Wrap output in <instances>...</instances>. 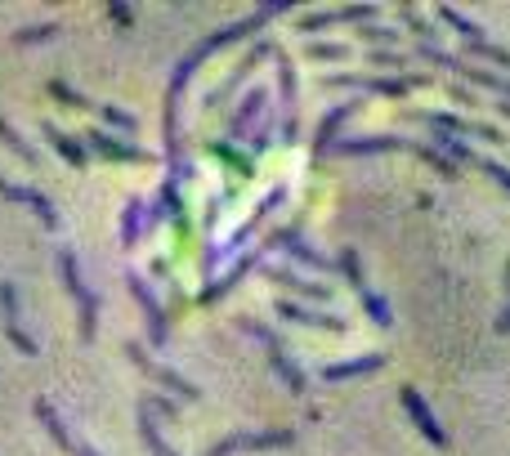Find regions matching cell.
<instances>
[{"instance_id": "1", "label": "cell", "mask_w": 510, "mask_h": 456, "mask_svg": "<svg viewBox=\"0 0 510 456\" xmlns=\"http://www.w3.org/2000/svg\"><path fill=\"white\" fill-rule=\"evenodd\" d=\"M269 90H247L242 95V104H238V113L229 121V143H242V148H251V157H260L264 148H269V134H273V116H269Z\"/></svg>"}, {"instance_id": "2", "label": "cell", "mask_w": 510, "mask_h": 456, "mask_svg": "<svg viewBox=\"0 0 510 456\" xmlns=\"http://www.w3.org/2000/svg\"><path fill=\"white\" fill-rule=\"evenodd\" d=\"M59 278H63L68 296L77 300L81 341L90 344L95 336H99V296L90 291V282H86V273H81V260H77V251H72V246H63V251H59Z\"/></svg>"}, {"instance_id": "3", "label": "cell", "mask_w": 510, "mask_h": 456, "mask_svg": "<svg viewBox=\"0 0 510 456\" xmlns=\"http://www.w3.org/2000/svg\"><path fill=\"white\" fill-rule=\"evenodd\" d=\"M434 77L412 72V77H354V72H332L323 77V90H359V95H381V99H403L407 90L430 86Z\"/></svg>"}, {"instance_id": "4", "label": "cell", "mask_w": 510, "mask_h": 456, "mask_svg": "<svg viewBox=\"0 0 510 456\" xmlns=\"http://www.w3.org/2000/svg\"><path fill=\"white\" fill-rule=\"evenodd\" d=\"M282 202H287V184L269 188V193H264V202H260V206H255L251 215H247V224L238 228L233 237H224V242H211V251H206V264H202V269H206V278L215 273V260H233V255H238V246H242V242L251 237L255 228H260L264 220H269V211H278Z\"/></svg>"}, {"instance_id": "5", "label": "cell", "mask_w": 510, "mask_h": 456, "mask_svg": "<svg viewBox=\"0 0 510 456\" xmlns=\"http://www.w3.org/2000/svg\"><path fill=\"white\" fill-rule=\"evenodd\" d=\"M264 251H282L287 260H296V264H305V269H314V273H336V260H332L327 251H318L300 228H273V233L264 237Z\"/></svg>"}, {"instance_id": "6", "label": "cell", "mask_w": 510, "mask_h": 456, "mask_svg": "<svg viewBox=\"0 0 510 456\" xmlns=\"http://www.w3.org/2000/svg\"><path fill=\"white\" fill-rule=\"evenodd\" d=\"M126 358L139 367V371H143V376H148V380H152V385H161L166 394H175V398H184V403H197V398H202V389H197L193 380H184L175 367L157 362V358H152V353H148L139 341H126Z\"/></svg>"}, {"instance_id": "7", "label": "cell", "mask_w": 510, "mask_h": 456, "mask_svg": "<svg viewBox=\"0 0 510 456\" xmlns=\"http://www.w3.org/2000/svg\"><path fill=\"white\" fill-rule=\"evenodd\" d=\"M238 327H242L247 336H255V341H260L264 349H269V367H273V376H278V380H282V385H287L291 394H305V389H309L305 371H300V367L291 362V353L282 349V341H278V336H273V332H269L264 323H251V318H242Z\"/></svg>"}, {"instance_id": "8", "label": "cell", "mask_w": 510, "mask_h": 456, "mask_svg": "<svg viewBox=\"0 0 510 456\" xmlns=\"http://www.w3.org/2000/svg\"><path fill=\"white\" fill-rule=\"evenodd\" d=\"M278 448H296V430H238L220 443H211L206 456H238V452H278Z\"/></svg>"}, {"instance_id": "9", "label": "cell", "mask_w": 510, "mask_h": 456, "mask_svg": "<svg viewBox=\"0 0 510 456\" xmlns=\"http://www.w3.org/2000/svg\"><path fill=\"white\" fill-rule=\"evenodd\" d=\"M273 68H278V113H282V139H278V143H296V139H300V121H296L300 86H296L291 54H287V50H278V54H273Z\"/></svg>"}, {"instance_id": "10", "label": "cell", "mask_w": 510, "mask_h": 456, "mask_svg": "<svg viewBox=\"0 0 510 456\" xmlns=\"http://www.w3.org/2000/svg\"><path fill=\"white\" fill-rule=\"evenodd\" d=\"M126 287H130V296H134V305L143 309V323H148V344H152V349H161V344L170 341V318H166L161 300L152 296V287H148V278H143L139 269H130V273H126Z\"/></svg>"}, {"instance_id": "11", "label": "cell", "mask_w": 510, "mask_h": 456, "mask_svg": "<svg viewBox=\"0 0 510 456\" xmlns=\"http://www.w3.org/2000/svg\"><path fill=\"white\" fill-rule=\"evenodd\" d=\"M0 327H5V341L14 344L23 358H41V344L27 336L23 327V314H18V287L14 282H0Z\"/></svg>"}, {"instance_id": "12", "label": "cell", "mask_w": 510, "mask_h": 456, "mask_svg": "<svg viewBox=\"0 0 510 456\" xmlns=\"http://www.w3.org/2000/svg\"><path fill=\"white\" fill-rule=\"evenodd\" d=\"M398 403H403V412H407V421L421 430V439L425 443H434L439 452L448 448V434H443V425H439V416L430 412V403L421 398V389L416 385H398Z\"/></svg>"}, {"instance_id": "13", "label": "cell", "mask_w": 510, "mask_h": 456, "mask_svg": "<svg viewBox=\"0 0 510 456\" xmlns=\"http://www.w3.org/2000/svg\"><path fill=\"white\" fill-rule=\"evenodd\" d=\"M377 18V5H341V9H314L296 23V32H305L309 41H318L323 27H341V23H372Z\"/></svg>"}, {"instance_id": "14", "label": "cell", "mask_w": 510, "mask_h": 456, "mask_svg": "<svg viewBox=\"0 0 510 456\" xmlns=\"http://www.w3.org/2000/svg\"><path fill=\"white\" fill-rule=\"evenodd\" d=\"M32 412H36V421L45 425V434H50V439L63 448V452H72V456H99L95 448H90V443H86V439H81V434H72V430H68V421L59 416V407H54L50 398H36V403H32Z\"/></svg>"}, {"instance_id": "15", "label": "cell", "mask_w": 510, "mask_h": 456, "mask_svg": "<svg viewBox=\"0 0 510 456\" xmlns=\"http://www.w3.org/2000/svg\"><path fill=\"white\" fill-rule=\"evenodd\" d=\"M0 197H5V202L27 206V211L50 228V233H59V211H54V202H50L41 188H32V184H14V179H5V175H0Z\"/></svg>"}, {"instance_id": "16", "label": "cell", "mask_w": 510, "mask_h": 456, "mask_svg": "<svg viewBox=\"0 0 510 456\" xmlns=\"http://www.w3.org/2000/svg\"><path fill=\"white\" fill-rule=\"evenodd\" d=\"M86 139V148L95 152V157H108V161H117V166H139V161H148V152L139 148V143H130L122 134H113V130H90V134H81Z\"/></svg>"}, {"instance_id": "17", "label": "cell", "mask_w": 510, "mask_h": 456, "mask_svg": "<svg viewBox=\"0 0 510 456\" xmlns=\"http://www.w3.org/2000/svg\"><path fill=\"white\" fill-rule=\"evenodd\" d=\"M273 314L296 323V327H314V332H350V323L341 314H323V309H309V305H296V300H278Z\"/></svg>"}, {"instance_id": "18", "label": "cell", "mask_w": 510, "mask_h": 456, "mask_svg": "<svg viewBox=\"0 0 510 456\" xmlns=\"http://www.w3.org/2000/svg\"><path fill=\"white\" fill-rule=\"evenodd\" d=\"M273 54H278V45H273V41H255L251 50H247V59H242V63H238V68H233V72L224 77V86H215V90H211V99H206V104H220V99L238 95V90H242V81L251 77V72L260 68V63H264V59H273Z\"/></svg>"}, {"instance_id": "19", "label": "cell", "mask_w": 510, "mask_h": 456, "mask_svg": "<svg viewBox=\"0 0 510 456\" xmlns=\"http://www.w3.org/2000/svg\"><path fill=\"white\" fill-rule=\"evenodd\" d=\"M416 139L403 134H363V139H341L332 152L336 157H377V152H412Z\"/></svg>"}, {"instance_id": "20", "label": "cell", "mask_w": 510, "mask_h": 456, "mask_svg": "<svg viewBox=\"0 0 510 456\" xmlns=\"http://www.w3.org/2000/svg\"><path fill=\"white\" fill-rule=\"evenodd\" d=\"M264 278H269L273 287H282V291H291V296L309 300V305H323V300H332V291H327V287L309 282V278H305V273H296V269H278V264H269V269H264Z\"/></svg>"}, {"instance_id": "21", "label": "cell", "mask_w": 510, "mask_h": 456, "mask_svg": "<svg viewBox=\"0 0 510 456\" xmlns=\"http://www.w3.org/2000/svg\"><path fill=\"white\" fill-rule=\"evenodd\" d=\"M41 134L50 139V148H54L68 166H77V170H86V166H90V148H86V139H77V134L59 130L54 121H41Z\"/></svg>"}, {"instance_id": "22", "label": "cell", "mask_w": 510, "mask_h": 456, "mask_svg": "<svg viewBox=\"0 0 510 456\" xmlns=\"http://www.w3.org/2000/svg\"><path fill=\"white\" fill-rule=\"evenodd\" d=\"M363 104H336L332 113H323L318 121V130H314V152H332L336 143H341V130H345V121L359 113Z\"/></svg>"}, {"instance_id": "23", "label": "cell", "mask_w": 510, "mask_h": 456, "mask_svg": "<svg viewBox=\"0 0 510 456\" xmlns=\"http://www.w3.org/2000/svg\"><path fill=\"white\" fill-rule=\"evenodd\" d=\"M260 260H264V246L247 251V255H242V260H238V264H233V269L220 278V282H206V291H202V305H215V300H224V296H229V291H233V287H238L247 273H251L255 264H260Z\"/></svg>"}, {"instance_id": "24", "label": "cell", "mask_w": 510, "mask_h": 456, "mask_svg": "<svg viewBox=\"0 0 510 456\" xmlns=\"http://www.w3.org/2000/svg\"><path fill=\"white\" fill-rule=\"evenodd\" d=\"M385 367V353H363V358H350V362H327L323 367V380L327 385H341V380H359V376H372Z\"/></svg>"}, {"instance_id": "25", "label": "cell", "mask_w": 510, "mask_h": 456, "mask_svg": "<svg viewBox=\"0 0 510 456\" xmlns=\"http://www.w3.org/2000/svg\"><path fill=\"white\" fill-rule=\"evenodd\" d=\"M134 416H139V439H143V448H148V452H152V456H179L170 443H166V434H161V416H157L148 403H139V412H134Z\"/></svg>"}, {"instance_id": "26", "label": "cell", "mask_w": 510, "mask_h": 456, "mask_svg": "<svg viewBox=\"0 0 510 456\" xmlns=\"http://www.w3.org/2000/svg\"><path fill=\"white\" fill-rule=\"evenodd\" d=\"M143 233H148V202H143V197H130L126 211H122V233H117V237H122L126 251H134Z\"/></svg>"}, {"instance_id": "27", "label": "cell", "mask_w": 510, "mask_h": 456, "mask_svg": "<svg viewBox=\"0 0 510 456\" xmlns=\"http://www.w3.org/2000/svg\"><path fill=\"white\" fill-rule=\"evenodd\" d=\"M152 211L161 215V220H170V224H184V197H179V184H170V179H161V188H157V197H152Z\"/></svg>"}, {"instance_id": "28", "label": "cell", "mask_w": 510, "mask_h": 456, "mask_svg": "<svg viewBox=\"0 0 510 456\" xmlns=\"http://www.w3.org/2000/svg\"><path fill=\"white\" fill-rule=\"evenodd\" d=\"M211 157H220L238 179H251V170H255V157H247V152H238V143H229V139H215L211 143Z\"/></svg>"}, {"instance_id": "29", "label": "cell", "mask_w": 510, "mask_h": 456, "mask_svg": "<svg viewBox=\"0 0 510 456\" xmlns=\"http://www.w3.org/2000/svg\"><path fill=\"white\" fill-rule=\"evenodd\" d=\"M305 59H314V63H350L354 45H345V41H305Z\"/></svg>"}, {"instance_id": "30", "label": "cell", "mask_w": 510, "mask_h": 456, "mask_svg": "<svg viewBox=\"0 0 510 456\" xmlns=\"http://www.w3.org/2000/svg\"><path fill=\"white\" fill-rule=\"evenodd\" d=\"M336 273H345L354 291H368V287H372L368 273H363V264H359V251H354V246H341V255H336Z\"/></svg>"}, {"instance_id": "31", "label": "cell", "mask_w": 510, "mask_h": 456, "mask_svg": "<svg viewBox=\"0 0 510 456\" xmlns=\"http://www.w3.org/2000/svg\"><path fill=\"white\" fill-rule=\"evenodd\" d=\"M359 305H363V314L377 323V327H394V309H389V300H385L381 291H359Z\"/></svg>"}, {"instance_id": "32", "label": "cell", "mask_w": 510, "mask_h": 456, "mask_svg": "<svg viewBox=\"0 0 510 456\" xmlns=\"http://www.w3.org/2000/svg\"><path fill=\"white\" fill-rule=\"evenodd\" d=\"M439 18H443L448 27H457L466 45H475V41H488V36H484V27H479V23H470V18H461L452 5H439Z\"/></svg>"}, {"instance_id": "33", "label": "cell", "mask_w": 510, "mask_h": 456, "mask_svg": "<svg viewBox=\"0 0 510 456\" xmlns=\"http://www.w3.org/2000/svg\"><path fill=\"white\" fill-rule=\"evenodd\" d=\"M99 116H104V125H108L113 134H134V130H139V116L126 113V108H117V104H99Z\"/></svg>"}, {"instance_id": "34", "label": "cell", "mask_w": 510, "mask_h": 456, "mask_svg": "<svg viewBox=\"0 0 510 456\" xmlns=\"http://www.w3.org/2000/svg\"><path fill=\"white\" fill-rule=\"evenodd\" d=\"M0 143H5V148H9L18 161H27V166L36 161V148H32V143H27V139H23V134H18V130L5 121V116H0Z\"/></svg>"}, {"instance_id": "35", "label": "cell", "mask_w": 510, "mask_h": 456, "mask_svg": "<svg viewBox=\"0 0 510 456\" xmlns=\"http://www.w3.org/2000/svg\"><path fill=\"white\" fill-rule=\"evenodd\" d=\"M59 32H63V23H32V27L14 32V45H41V41H54Z\"/></svg>"}, {"instance_id": "36", "label": "cell", "mask_w": 510, "mask_h": 456, "mask_svg": "<svg viewBox=\"0 0 510 456\" xmlns=\"http://www.w3.org/2000/svg\"><path fill=\"white\" fill-rule=\"evenodd\" d=\"M45 95H50V99H59V104H63V108H72V113H86V108H95V104H90L86 95H77L68 81H50V86H45Z\"/></svg>"}, {"instance_id": "37", "label": "cell", "mask_w": 510, "mask_h": 456, "mask_svg": "<svg viewBox=\"0 0 510 456\" xmlns=\"http://www.w3.org/2000/svg\"><path fill=\"white\" fill-rule=\"evenodd\" d=\"M412 152H416V157H421L425 166H434V170H439L443 179H457V166H452V161H448V157H443V152H439L434 143H412Z\"/></svg>"}, {"instance_id": "38", "label": "cell", "mask_w": 510, "mask_h": 456, "mask_svg": "<svg viewBox=\"0 0 510 456\" xmlns=\"http://www.w3.org/2000/svg\"><path fill=\"white\" fill-rule=\"evenodd\" d=\"M461 134H470V139H479V143H510V134L506 130H497V125H488V121H470L466 116V125H461Z\"/></svg>"}, {"instance_id": "39", "label": "cell", "mask_w": 510, "mask_h": 456, "mask_svg": "<svg viewBox=\"0 0 510 456\" xmlns=\"http://www.w3.org/2000/svg\"><path fill=\"white\" fill-rule=\"evenodd\" d=\"M398 14H403V23H407V27H412V32L421 36V45H439V32H434V27H430V23L421 18V9H416V5H403Z\"/></svg>"}, {"instance_id": "40", "label": "cell", "mask_w": 510, "mask_h": 456, "mask_svg": "<svg viewBox=\"0 0 510 456\" xmlns=\"http://www.w3.org/2000/svg\"><path fill=\"white\" fill-rule=\"evenodd\" d=\"M466 50H470V59L497 63V68H506V72H510V50H506V45H493V41H475V45H466Z\"/></svg>"}, {"instance_id": "41", "label": "cell", "mask_w": 510, "mask_h": 456, "mask_svg": "<svg viewBox=\"0 0 510 456\" xmlns=\"http://www.w3.org/2000/svg\"><path fill=\"white\" fill-rule=\"evenodd\" d=\"M363 41H368L372 50L398 45V27H381V23H368V27H363Z\"/></svg>"}, {"instance_id": "42", "label": "cell", "mask_w": 510, "mask_h": 456, "mask_svg": "<svg viewBox=\"0 0 510 456\" xmlns=\"http://www.w3.org/2000/svg\"><path fill=\"white\" fill-rule=\"evenodd\" d=\"M475 166H479V170H484V175H488V179H493L497 188H506V197H510V166H506V161H493V157H479Z\"/></svg>"}, {"instance_id": "43", "label": "cell", "mask_w": 510, "mask_h": 456, "mask_svg": "<svg viewBox=\"0 0 510 456\" xmlns=\"http://www.w3.org/2000/svg\"><path fill=\"white\" fill-rule=\"evenodd\" d=\"M368 63L372 68H407V54L403 50H368Z\"/></svg>"}, {"instance_id": "44", "label": "cell", "mask_w": 510, "mask_h": 456, "mask_svg": "<svg viewBox=\"0 0 510 456\" xmlns=\"http://www.w3.org/2000/svg\"><path fill=\"white\" fill-rule=\"evenodd\" d=\"M143 403H148L157 416H166V421H179V412H184V407H179L175 398H166V394H152V398H143Z\"/></svg>"}, {"instance_id": "45", "label": "cell", "mask_w": 510, "mask_h": 456, "mask_svg": "<svg viewBox=\"0 0 510 456\" xmlns=\"http://www.w3.org/2000/svg\"><path fill=\"white\" fill-rule=\"evenodd\" d=\"M108 18H113V23H117V27H122V32H130V23H134V9H130V5H122V0H117V5H108Z\"/></svg>"}, {"instance_id": "46", "label": "cell", "mask_w": 510, "mask_h": 456, "mask_svg": "<svg viewBox=\"0 0 510 456\" xmlns=\"http://www.w3.org/2000/svg\"><path fill=\"white\" fill-rule=\"evenodd\" d=\"M452 99H457V104H470V108H475V104H479V99H475V95H470V90H461V86H452Z\"/></svg>"}, {"instance_id": "47", "label": "cell", "mask_w": 510, "mask_h": 456, "mask_svg": "<svg viewBox=\"0 0 510 456\" xmlns=\"http://www.w3.org/2000/svg\"><path fill=\"white\" fill-rule=\"evenodd\" d=\"M493 327H497V336H506V332H510V305L497 314V323H493Z\"/></svg>"}, {"instance_id": "48", "label": "cell", "mask_w": 510, "mask_h": 456, "mask_svg": "<svg viewBox=\"0 0 510 456\" xmlns=\"http://www.w3.org/2000/svg\"><path fill=\"white\" fill-rule=\"evenodd\" d=\"M497 113H502V116H506V121H510V104H506V99H502V104H497Z\"/></svg>"}, {"instance_id": "49", "label": "cell", "mask_w": 510, "mask_h": 456, "mask_svg": "<svg viewBox=\"0 0 510 456\" xmlns=\"http://www.w3.org/2000/svg\"><path fill=\"white\" fill-rule=\"evenodd\" d=\"M506 291H510V260H506Z\"/></svg>"}]
</instances>
